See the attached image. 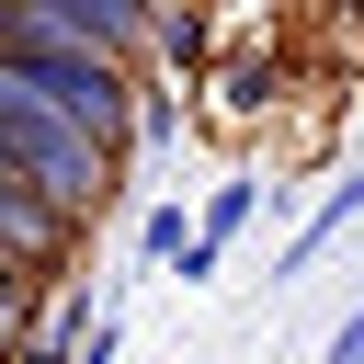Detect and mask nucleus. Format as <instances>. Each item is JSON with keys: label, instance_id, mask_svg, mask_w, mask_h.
<instances>
[{"label": "nucleus", "instance_id": "nucleus-1", "mask_svg": "<svg viewBox=\"0 0 364 364\" xmlns=\"http://www.w3.org/2000/svg\"><path fill=\"white\" fill-rule=\"evenodd\" d=\"M0 171L11 182H34L46 205H68V216H91L102 193H114V148H91L57 102H34L11 68H0Z\"/></svg>", "mask_w": 364, "mask_h": 364}, {"label": "nucleus", "instance_id": "nucleus-2", "mask_svg": "<svg viewBox=\"0 0 364 364\" xmlns=\"http://www.w3.org/2000/svg\"><path fill=\"white\" fill-rule=\"evenodd\" d=\"M250 216H262V182H250V171H239V182H216V193H205V216H193V239L171 250V262H182V284H216Z\"/></svg>", "mask_w": 364, "mask_h": 364}, {"label": "nucleus", "instance_id": "nucleus-3", "mask_svg": "<svg viewBox=\"0 0 364 364\" xmlns=\"http://www.w3.org/2000/svg\"><path fill=\"white\" fill-rule=\"evenodd\" d=\"M341 228H364V171H341V193H330V205H318V216H307V228L273 250V284H296V273H307V262H318Z\"/></svg>", "mask_w": 364, "mask_h": 364}, {"label": "nucleus", "instance_id": "nucleus-4", "mask_svg": "<svg viewBox=\"0 0 364 364\" xmlns=\"http://www.w3.org/2000/svg\"><path fill=\"white\" fill-rule=\"evenodd\" d=\"M273 80H284V68H273V57H228V68H216V80H205V91H216V114H228V125H250V114H262V91H273Z\"/></svg>", "mask_w": 364, "mask_h": 364}, {"label": "nucleus", "instance_id": "nucleus-5", "mask_svg": "<svg viewBox=\"0 0 364 364\" xmlns=\"http://www.w3.org/2000/svg\"><path fill=\"white\" fill-rule=\"evenodd\" d=\"M182 239H193V216H182V205H148V228H136V262L159 273V262H171Z\"/></svg>", "mask_w": 364, "mask_h": 364}, {"label": "nucleus", "instance_id": "nucleus-6", "mask_svg": "<svg viewBox=\"0 0 364 364\" xmlns=\"http://www.w3.org/2000/svg\"><path fill=\"white\" fill-rule=\"evenodd\" d=\"M114 353H125V318H114V307H91V318H80V341H68V364H114Z\"/></svg>", "mask_w": 364, "mask_h": 364}, {"label": "nucleus", "instance_id": "nucleus-7", "mask_svg": "<svg viewBox=\"0 0 364 364\" xmlns=\"http://www.w3.org/2000/svg\"><path fill=\"white\" fill-rule=\"evenodd\" d=\"M318 364H364V296L341 307V330H330V353H318Z\"/></svg>", "mask_w": 364, "mask_h": 364}]
</instances>
